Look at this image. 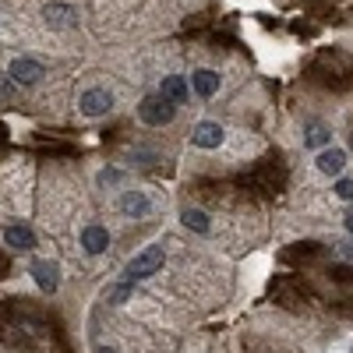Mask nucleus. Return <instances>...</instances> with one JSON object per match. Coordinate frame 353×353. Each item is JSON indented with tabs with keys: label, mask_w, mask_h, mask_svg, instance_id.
<instances>
[{
	"label": "nucleus",
	"mask_w": 353,
	"mask_h": 353,
	"mask_svg": "<svg viewBox=\"0 0 353 353\" xmlns=\"http://www.w3.org/2000/svg\"><path fill=\"white\" fill-rule=\"evenodd\" d=\"M163 261H166V251H163V244H149L145 251H138V254L128 261V283L156 276V272L163 269Z\"/></svg>",
	"instance_id": "obj_1"
},
{
	"label": "nucleus",
	"mask_w": 353,
	"mask_h": 353,
	"mask_svg": "<svg viewBox=\"0 0 353 353\" xmlns=\"http://www.w3.org/2000/svg\"><path fill=\"white\" fill-rule=\"evenodd\" d=\"M173 113H176V106L170 99H163L159 92L156 96H145L138 103V117H141V124H149V128H166L173 121Z\"/></svg>",
	"instance_id": "obj_2"
},
{
	"label": "nucleus",
	"mask_w": 353,
	"mask_h": 353,
	"mask_svg": "<svg viewBox=\"0 0 353 353\" xmlns=\"http://www.w3.org/2000/svg\"><path fill=\"white\" fill-rule=\"evenodd\" d=\"M117 205H121V212H124L128 219H149V216L156 212V201L145 194V191H124Z\"/></svg>",
	"instance_id": "obj_3"
},
{
	"label": "nucleus",
	"mask_w": 353,
	"mask_h": 353,
	"mask_svg": "<svg viewBox=\"0 0 353 353\" xmlns=\"http://www.w3.org/2000/svg\"><path fill=\"white\" fill-rule=\"evenodd\" d=\"M8 78L14 85H36L39 78H46V71H43L39 61H32V57H14L8 64Z\"/></svg>",
	"instance_id": "obj_4"
},
{
	"label": "nucleus",
	"mask_w": 353,
	"mask_h": 353,
	"mask_svg": "<svg viewBox=\"0 0 353 353\" xmlns=\"http://www.w3.org/2000/svg\"><path fill=\"white\" fill-rule=\"evenodd\" d=\"M78 110H81V117H106L113 110V96L106 88H88L78 99Z\"/></svg>",
	"instance_id": "obj_5"
},
{
	"label": "nucleus",
	"mask_w": 353,
	"mask_h": 353,
	"mask_svg": "<svg viewBox=\"0 0 353 353\" xmlns=\"http://www.w3.org/2000/svg\"><path fill=\"white\" fill-rule=\"evenodd\" d=\"M223 138H226V131L216 121H198L191 131V145H198V149H219Z\"/></svg>",
	"instance_id": "obj_6"
},
{
	"label": "nucleus",
	"mask_w": 353,
	"mask_h": 353,
	"mask_svg": "<svg viewBox=\"0 0 353 353\" xmlns=\"http://www.w3.org/2000/svg\"><path fill=\"white\" fill-rule=\"evenodd\" d=\"M32 279L43 293H57V286H61V265L57 261H32Z\"/></svg>",
	"instance_id": "obj_7"
},
{
	"label": "nucleus",
	"mask_w": 353,
	"mask_h": 353,
	"mask_svg": "<svg viewBox=\"0 0 353 353\" xmlns=\"http://www.w3.org/2000/svg\"><path fill=\"white\" fill-rule=\"evenodd\" d=\"M43 18H46L50 28H74V25H78L74 8H71V4H57V0L43 8Z\"/></svg>",
	"instance_id": "obj_8"
},
{
	"label": "nucleus",
	"mask_w": 353,
	"mask_h": 353,
	"mask_svg": "<svg viewBox=\"0 0 353 353\" xmlns=\"http://www.w3.org/2000/svg\"><path fill=\"white\" fill-rule=\"evenodd\" d=\"M81 248H85V254H103L106 248H110V233H106V226H85L81 230Z\"/></svg>",
	"instance_id": "obj_9"
},
{
	"label": "nucleus",
	"mask_w": 353,
	"mask_h": 353,
	"mask_svg": "<svg viewBox=\"0 0 353 353\" xmlns=\"http://www.w3.org/2000/svg\"><path fill=\"white\" fill-rule=\"evenodd\" d=\"M219 74L216 71H209V68H201V71H194L191 74V85H194V92L201 96V99H212L216 92H219Z\"/></svg>",
	"instance_id": "obj_10"
},
{
	"label": "nucleus",
	"mask_w": 353,
	"mask_h": 353,
	"mask_svg": "<svg viewBox=\"0 0 353 353\" xmlns=\"http://www.w3.org/2000/svg\"><path fill=\"white\" fill-rule=\"evenodd\" d=\"M318 170L321 173H329V176H336V173H343V166H346V152L343 149H336V145H329V149H321L318 152Z\"/></svg>",
	"instance_id": "obj_11"
},
{
	"label": "nucleus",
	"mask_w": 353,
	"mask_h": 353,
	"mask_svg": "<svg viewBox=\"0 0 353 353\" xmlns=\"http://www.w3.org/2000/svg\"><path fill=\"white\" fill-rule=\"evenodd\" d=\"M4 241L14 251H32L36 248V233L28 230V226H4Z\"/></svg>",
	"instance_id": "obj_12"
},
{
	"label": "nucleus",
	"mask_w": 353,
	"mask_h": 353,
	"mask_svg": "<svg viewBox=\"0 0 353 353\" xmlns=\"http://www.w3.org/2000/svg\"><path fill=\"white\" fill-rule=\"evenodd\" d=\"M159 96H163V99H170L173 106H176V103H184V99H188V81H184L181 74L163 78V81H159Z\"/></svg>",
	"instance_id": "obj_13"
},
{
	"label": "nucleus",
	"mask_w": 353,
	"mask_h": 353,
	"mask_svg": "<svg viewBox=\"0 0 353 353\" xmlns=\"http://www.w3.org/2000/svg\"><path fill=\"white\" fill-rule=\"evenodd\" d=\"M181 223L188 230H194V233H212V219H209V212H201V209H184Z\"/></svg>",
	"instance_id": "obj_14"
},
{
	"label": "nucleus",
	"mask_w": 353,
	"mask_h": 353,
	"mask_svg": "<svg viewBox=\"0 0 353 353\" xmlns=\"http://www.w3.org/2000/svg\"><path fill=\"white\" fill-rule=\"evenodd\" d=\"M329 141H332V131L325 124H307V131H304L307 149H329Z\"/></svg>",
	"instance_id": "obj_15"
},
{
	"label": "nucleus",
	"mask_w": 353,
	"mask_h": 353,
	"mask_svg": "<svg viewBox=\"0 0 353 353\" xmlns=\"http://www.w3.org/2000/svg\"><path fill=\"white\" fill-rule=\"evenodd\" d=\"M128 297H131V283H117V286H110V290L103 293L106 304H124Z\"/></svg>",
	"instance_id": "obj_16"
},
{
	"label": "nucleus",
	"mask_w": 353,
	"mask_h": 353,
	"mask_svg": "<svg viewBox=\"0 0 353 353\" xmlns=\"http://www.w3.org/2000/svg\"><path fill=\"white\" fill-rule=\"evenodd\" d=\"M14 99H18V88H14V81L0 74V103H14Z\"/></svg>",
	"instance_id": "obj_17"
},
{
	"label": "nucleus",
	"mask_w": 353,
	"mask_h": 353,
	"mask_svg": "<svg viewBox=\"0 0 353 353\" xmlns=\"http://www.w3.org/2000/svg\"><path fill=\"white\" fill-rule=\"evenodd\" d=\"M343 201H353V181H346V176H343V181H336V188H332Z\"/></svg>",
	"instance_id": "obj_18"
},
{
	"label": "nucleus",
	"mask_w": 353,
	"mask_h": 353,
	"mask_svg": "<svg viewBox=\"0 0 353 353\" xmlns=\"http://www.w3.org/2000/svg\"><path fill=\"white\" fill-rule=\"evenodd\" d=\"M332 254H336V258H343V261H350V265H353V248H350V244H332Z\"/></svg>",
	"instance_id": "obj_19"
},
{
	"label": "nucleus",
	"mask_w": 353,
	"mask_h": 353,
	"mask_svg": "<svg viewBox=\"0 0 353 353\" xmlns=\"http://www.w3.org/2000/svg\"><path fill=\"white\" fill-rule=\"evenodd\" d=\"M343 223H346V233H350V237H353V209L343 216Z\"/></svg>",
	"instance_id": "obj_20"
},
{
	"label": "nucleus",
	"mask_w": 353,
	"mask_h": 353,
	"mask_svg": "<svg viewBox=\"0 0 353 353\" xmlns=\"http://www.w3.org/2000/svg\"><path fill=\"white\" fill-rule=\"evenodd\" d=\"M96 353H117L113 346H96Z\"/></svg>",
	"instance_id": "obj_21"
},
{
	"label": "nucleus",
	"mask_w": 353,
	"mask_h": 353,
	"mask_svg": "<svg viewBox=\"0 0 353 353\" xmlns=\"http://www.w3.org/2000/svg\"><path fill=\"white\" fill-rule=\"evenodd\" d=\"M350 149H353V134H350Z\"/></svg>",
	"instance_id": "obj_22"
}]
</instances>
